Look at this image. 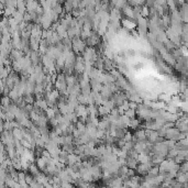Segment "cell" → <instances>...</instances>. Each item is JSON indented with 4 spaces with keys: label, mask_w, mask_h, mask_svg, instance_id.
I'll return each mask as SVG.
<instances>
[{
    "label": "cell",
    "mask_w": 188,
    "mask_h": 188,
    "mask_svg": "<svg viewBox=\"0 0 188 188\" xmlns=\"http://www.w3.org/2000/svg\"><path fill=\"white\" fill-rule=\"evenodd\" d=\"M129 106H130V109H134V110H137V108H138V104L132 102V101H129Z\"/></svg>",
    "instance_id": "obj_25"
},
{
    "label": "cell",
    "mask_w": 188,
    "mask_h": 188,
    "mask_svg": "<svg viewBox=\"0 0 188 188\" xmlns=\"http://www.w3.org/2000/svg\"><path fill=\"white\" fill-rule=\"evenodd\" d=\"M122 14L125 17V19H129V20L135 21V16H134V10L132 7H130L129 4L122 10Z\"/></svg>",
    "instance_id": "obj_6"
},
{
    "label": "cell",
    "mask_w": 188,
    "mask_h": 188,
    "mask_svg": "<svg viewBox=\"0 0 188 188\" xmlns=\"http://www.w3.org/2000/svg\"><path fill=\"white\" fill-rule=\"evenodd\" d=\"M159 188H166V187H164V186H159Z\"/></svg>",
    "instance_id": "obj_26"
},
{
    "label": "cell",
    "mask_w": 188,
    "mask_h": 188,
    "mask_svg": "<svg viewBox=\"0 0 188 188\" xmlns=\"http://www.w3.org/2000/svg\"><path fill=\"white\" fill-rule=\"evenodd\" d=\"M30 59H31V61H32V63H33V66H35V65H39V64H41L42 63V55L40 54V52H31L30 53Z\"/></svg>",
    "instance_id": "obj_7"
},
{
    "label": "cell",
    "mask_w": 188,
    "mask_h": 188,
    "mask_svg": "<svg viewBox=\"0 0 188 188\" xmlns=\"http://www.w3.org/2000/svg\"><path fill=\"white\" fill-rule=\"evenodd\" d=\"M133 138H134V135L132 134V132H129V131H128V132L125 133L123 139H124L125 142H131V141H133Z\"/></svg>",
    "instance_id": "obj_23"
},
{
    "label": "cell",
    "mask_w": 188,
    "mask_h": 188,
    "mask_svg": "<svg viewBox=\"0 0 188 188\" xmlns=\"http://www.w3.org/2000/svg\"><path fill=\"white\" fill-rule=\"evenodd\" d=\"M141 127V120L139 119V118H135V119H132L131 122H130L129 124V129L131 130H139V128Z\"/></svg>",
    "instance_id": "obj_13"
},
{
    "label": "cell",
    "mask_w": 188,
    "mask_h": 188,
    "mask_svg": "<svg viewBox=\"0 0 188 188\" xmlns=\"http://www.w3.org/2000/svg\"><path fill=\"white\" fill-rule=\"evenodd\" d=\"M29 173H30V174H31L32 176H34V177H35V176L39 175V174L41 173V171L39 169V167L36 166V164L33 163V164H31V166H30Z\"/></svg>",
    "instance_id": "obj_16"
},
{
    "label": "cell",
    "mask_w": 188,
    "mask_h": 188,
    "mask_svg": "<svg viewBox=\"0 0 188 188\" xmlns=\"http://www.w3.org/2000/svg\"><path fill=\"white\" fill-rule=\"evenodd\" d=\"M45 116L47 117V119H49V121L50 120H52V119H54L55 117H56V113H55L54 111V108H47L45 110Z\"/></svg>",
    "instance_id": "obj_19"
},
{
    "label": "cell",
    "mask_w": 188,
    "mask_h": 188,
    "mask_svg": "<svg viewBox=\"0 0 188 188\" xmlns=\"http://www.w3.org/2000/svg\"><path fill=\"white\" fill-rule=\"evenodd\" d=\"M121 25H122V28H124L125 30L131 31V32H133V31H135V29H138L137 21L129 20V19H125V18H123L121 20Z\"/></svg>",
    "instance_id": "obj_3"
},
{
    "label": "cell",
    "mask_w": 188,
    "mask_h": 188,
    "mask_svg": "<svg viewBox=\"0 0 188 188\" xmlns=\"http://www.w3.org/2000/svg\"><path fill=\"white\" fill-rule=\"evenodd\" d=\"M80 162H83L81 159H80V156L76 154H69L68 155V159H67V166H74L76 165L77 163H80Z\"/></svg>",
    "instance_id": "obj_8"
},
{
    "label": "cell",
    "mask_w": 188,
    "mask_h": 188,
    "mask_svg": "<svg viewBox=\"0 0 188 188\" xmlns=\"http://www.w3.org/2000/svg\"><path fill=\"white\" fill-rule=\"evenodd\" d=\"M139 161L138 159H133V157H130V156H128V159H127V166L129 167V168H131V169H137V167L139 166Z\"/></svg>",
    "instance_id": "obj_11"
},
{
    "label": "cell",
    "mask_w": 188,
    "mask_h": 188,
    "mask_svg": "<svg viewBox=\"0 0 188 188\" xmlns=\"http://www.w3.org/2000/svg\"><path fill=\"white\" fill-rule=\"evenodd\" d=\"M122 108H123V110H124V111H128V110H129L130 109V106H129V100H125L124 102H123V104H122V106H121Z\"/></svg>",
    "instance_id": "obj_24"
},
{
    "label": "cell",
    "mask_w": 188,
    "mask_h": 188,
    "mask_svg": "<svg viewBox=\"0 0 188 188\" xmlns=\"http://www.w3.org/2000/svg\"><path fill=\"white\" fill-rule=\"evenodd\" d=\"M12 18L14 19V20L17 21L18 23L20 24V23H22L23 21H24V14H22V13H20L19 11H16V12L13 13V16H12Z\"/></svg>",
    "instance_id": "obj_17"
},
{
    "label": "cell",
    "mask_w": 188,
    "mask_h": 188,
    "mask_svg": "<svg viewBox=\"0 0 188 188\" xmlns=\"http://www.w3.org/2000/svg\"><path fill=\"white\" fill-rule=\"evenodd\" d=\"M153 166H154V164L152 163V162H150V163H144V164H139V166L137 167L135 171H137V174H138V175L146 176Z\"/></svg>",
    "instance_id": "obj_2"
},
{
    "label": "cell",
    "mask_w": 188,
    "mask_h": 188,
    "mask_svg": "<svg viewBox=\"0 0 188 188\" xmlns=\"http://www.w3.org/2000/svg\"><path fill=\"white\" fill-rule=\"evenodd\" d=\"M47 162H49V159H46L45 157H43V156H40V157H36L35 164H36V166L39 167L40 171L45 173L46 167H47Z\"/></svg>",
    "instance_id": "obj_5"
},
{
    "label": "cell",
    "mask_w": 188,
    "mask_h": 188,
    "mask_svg": "<svg viewBox=\"0 0 188 188\" xmlns=\"http://www.w3.org/2000/svg\"><path fill=\"white\" fill-rule=\"evenodd\" d=\"M125 116L129 118V119H135L137 118V110H134V109H129L128 111H125Z\"/></svg>",
    "instance_id": "obj_21"
},
{
    "label": "cell",
    "mask_w": 188,
    "mask_h": 188,
    "mask_svg": "<svg viewBox=\"0 0 188 188\" xmlns=\"http://www.w3.org/2000/svg\"><path fill=\"white\" fill-rule=\"evenodd\" d=\"M30 47H31V51L33 52H39L40 50V42L36 41L35 39H30Z\"/></svg>",
    "instance_id": "obj_14"
},
{
    "label": "cell",
    "mask_w": 188,
    "mask_h": 188,
    "mask_svg": "<svg viewBox=\"0 0 188 188\" xmlns=\"http://www.w3.org/2000/svg\"><path fill=\"white\" fill-rule=\"evenodd\" d=\"M35 180L38 182V183H40L41 185H43V186H45L46 184H49V178H47V175H46L45 173H43V172H41L39 175H36L35 177Z\"/></svg>",
    "instance_id": "obj_10"
},
{
    "label": "cell",
    "mask_w": 188,
    "mask_h": 188,
    "mask_svg": "<svg viewBox=\"0 0 188 188\" xmlns=\"http://www.w3.org/2000/svg\"><path fill=\"white\" fill-rule=\"evenodd\" d=\"M73 41V51L75 52V54H79L81 53L83 54L85 50L87 49V44H86V42L83 41L80 38H75L71 40Z\"/></svg>",
    "instance_id": "obj_1"
},
{
    "label": "cell",
    "mask_w": 188,
    "mask_h": 188,
    "mask_svg": "<svg viewBox=\"0 0 188 188\" xmlns=\"http://www.w3.org/2000/svg\"><path fill=\"white\" fill-rule=\"evenodd\" d=\"M133 135H134L133 138L134 142H144V141H147V137H146L145 130L144 129L137 130Z\"/></svg>",
    "instance_id": "obj_4"
},
{
    "label": "cell",
    "mask_w": 188,
    "mask_h": 188,
    "mask_svg": "<svg viewBox=\"0 0 188 188\" xmlns=\"http://www.w3.org/2000/svg\"><path fill=\"white\" fill-rule=\"evenodd\" d=\"M98 114L104 118L109 116V114H110V111L107 110V108H106L104 106H99V107H98Z\"/></svg>",
    "instance_id": "obj_18"
},
{
    "label": "cell",
    "mask_w": 188,
    "mask_h": 188,
    "mask_svg": "<svg viewBox=\"0 0 188 188\" xmlns=\"http://www.w3.org/2000/svg\"><path fill=\"white\" fill-rule=\"evenodd\" d=\"M17 10L22 14H25L28 12L26 10V1H21V0H18V6H17Z\"/></svg>",
    "instance_id": "obj_12"
},
{
    "label": "cell",
    "mask_w": 188,
    "mask_h": 188,
    "mask_svg": "<svg viewBox=\"0 0 188 188\" xmlns=\"http://www.w3.org/2000/svg\"><path fill=\"white\" fill-rule=\"evenodd\" d=\"M12 133H13L14 139L18 140V141H22V140L24 139V137H23V132H22V130H21L20 128H18V129H13Z\"/></svg>",
    "instance_id": "obj_15"
},
{
    "label": "cell",
    "mask_w": 188,
    "mask_h": 188,
    "mask_svg": "<svg viewBox=\"0 0 188 188\" xmlns=\"http://www.w3.org/2000/svg\"><path fill=\"white\" fill-rule=\"evenodd\" d=\"M13 101L11 100V98L9 96H4L2 97V101H1V104H2V107H4V108L8 109V107L10 106V104H12Z\"/></svg>",
    "instance_id": "obj_20"
},
{
    "label": "cell",
    "mask_w": 188,
    "mask_h": 188,
    "mask_svg": "<svg viewBox=\"0 0 188 188\" xmlns=\"http://www.w3.org/2000/svg\"><path fill=\"white\" fill-rule=\"evenodd\" d=\"M142 17L143 18L150 17V8L147 6H143L142 7Z\"/></svg>",
    "instance_id": "obj_22"
},
{
    "label": "cell",
    "mask_w": 188,
    "mask_h": 188,
    "mask_svg": "<svg viewBox=\"0 0 188 188\" xmlns=\"http://www.w3.org/2000/svg\"><path fill=\"white\" fill-rule=\"evenodd\" d=\"M39 7H40V2H38V1H31V0L26 1V10L29 13L36 12Z\"/></svg>",
    "instance_id": "obj_9"
}]
</instances>
